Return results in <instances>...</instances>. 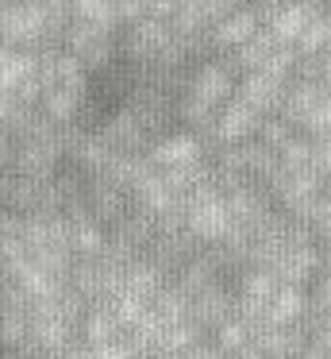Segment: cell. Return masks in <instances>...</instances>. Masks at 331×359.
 Returning <instances> with one entry per match:
<instances>
[{
    "instance_id": "5",
    "label": "cell",
    "mask_w": 331,
    "mask_h": 359,
    "mask_svg": "<svg viewBox=\"0 0 331 359\" xmlns=\"http://www.w3.org/2000/svg\"><path fill=\"white\" fill-rule=\"evenodd\" d=\"M258 132H262V116L254 109H246L239 97H231V101L220 109V116H216L212 132H208V151H216V147H243V143L258 140Z\"/></svg>"
},
{
    "instance_id": "11",
    "label": "cell",
    "mask_w": 331,
    "mask_h": 359,
    "mask_svg": "<svg viewBox=\"0 0 331 359\" xmlns=\"http://www.w3.org/2000/svg\"><path fill=\"white\" fill-rule=\"evenodd\" d=\"M316 12H320V4H274V16H269L266 32L274 35L277 43H285V47L297 50L300 35L308 32V24L316 20Z\"/></svg>"
},
{
    "instance_id": "15",
    "label": "cell",
    "mask_w": 331,
    "mask_h": 359,
    "mask_svg": "<svg viewBox=\"0 0 331 359\" xmlns=\"http://www.w3.org/2000/svg\"><path fill=\"white\" fill-rule=\"evenodd\" d=\"M69 251L73 259H100L108 251V228H100L92 217L69 220Z\"/></svg>"
},
{
    "instance_id": "24",
    "label": "cell",
    "mask_w": 331,
    "mask_h": 359,
    "mask_svg": "<svg viewBox=\"0 0 331 359\" xmlns=\"http://www.w3.org/2000/svg\"><path fill=\"white\" fill-rule=\"evenodd\" d=\"M320 251H323V271H331V240L320 243Z\"/></svg>"
},
{
    "instance_id": "17",
    "label": "cell",
    "mask_w": 331,
    "mask_h": 359,
    "mask_svg": "<svg viewBox=\"0 0 331 359\" xmlns=\"http://www.w3.org/2000/svg\"><path fill=\"white\" fill-rule=\"evenodd\" d=\"M308 313H304V320H312V317H331V271H320L312 282H308Z\"/></svg>"
},
{
    "instance_id": "3",
    "label": "cell",
    "mask_w": 331,
    "mask_h": 359,
    "mask_svg": "<svg viewBox=\"0 0 331 359\" xmlns=\"http://www.w3.org/2000/svg\"><path fill=\"white\" fill-rule=\"evenodd\" d=\"M235 89H239V74H235V66H231V58H200V62L185 74L181 97H192V101H200V104L220 112L223 104L235 97Z\"/></svg>"
},
{
    "instance_id": "4",
    "label": "cell",
    "mask_w": 331,
    "mask_h": 359,
    "mask_svg": "<svg viewBox=\"0 0 331 359\" xmlns=\"http://www.w3.org/2000/svg\"><path fill=\"white\" fill-rule=\"evenodd\" d=\"M62 50L77 58L85 66V74H97V70H108L120 55V32L112 27H97V24H69V32L62 35Z\"/></svg>"
},
{
    "instance_id": "16",
    "label": "cell",
    "mask_w": 331,
    "mask_h": 359,
    "mask_svg": "<svg viewBox=\"0 0 331 359\" xmlns=\"http://www.w3.org/2000/svg\"><path fill=\"white\" fill-rule=\"evenodd\" d=\"M212 344L223 351V359H231V355H239L243 348H251L254 344V332H251V325H246L243 317H231L227 325H220L212 332Z\"/></svg>"
},
{
    "instance_id": "18",
    "label": "cell",
    "mask_w": 331,
    "mask_h": 359,
    "mask_svg": "<svg viewBox=\"0 0 331 359\" xmlns=\"http://www.w3.org/2000/svg\"><path fill=\"white\" fill-rule=\"evenodd\" d=\"M293 135H300V132H293V128L285 124L281 116H269V120H262V132H258V143H262V147H269V151H274V155H277V151H281L285 143L293 140Z\"/></svg>"
},
{
    "instance_id": "13",
    "label": "cell",
    "mask_w": 331,
    "mask_h": 359,
    "mask_svg": "<svg viewBox=\"0 0 331 359\" xmlns=\"http://www.w3.org/2000/svg\"><path fill=\"white\" fill-rule=\"evenodd\" d=\"M254 348L262 351V359H300L308 348V332H304V325L266 328V332L254 336Z\"/></svg>"
},
{
    "instance_id": "25",
    "label": "cell",
    "mask_w": 331,
    "mask_h": 359,
    "mask_svg": "<svg viewBox=\"0 0 331 359\" xmlns=\"http://www.w3.org/2000/svg\"><path fill=\"white\" fill-rule=\"evenodd\" d=\"M154 359H181V355H154Z\"/></svg>"
},
{
    "instance_id": "23",
    "label": "cell",
    "mask_w": 331,
    "mask_h": 359,
    "mask_svg": "<svg viewBox=\"0 0 331 359\" xmlns=\"http://www.w3.org/2000/svg\"><path fill=\"white\" fill-rule=\"evenodd\" d=\"M231 359H262V351H258V348H254V344H251V348H243V351H239V355H231Z\"/></svg>"
},
{
    "instance_id": "14",
    "label": "cell",
    "mask_w": 331,
    "mask_h": 359,
    "mask_svg": "<svg viewBox=\"0 0 331 359\" xmlns=\"http://www.w3.org/2000/svg\"><path fill=\"white\" fill-rule=\"evenodd\" d=\"M77 332H81V344L92 348V351L123 340V328H120V320H115V313L108 309V305H89V313H85V320H81Z\"/></svg>"
},
{
    "instance_id": "26",
    "label": "cell",
    "mask_w": 331,
    "mask_h": 359,
    "mask_svg": "<svg viewBox=\"0 0 331 359\" xmlns=\"http://www.w3.org/2000/svg\"><path fill=\"white\" fill-rule=\"evenodd\" d=\"M0 212H4V209H0Z\"/></svg>"
},
{
    "instance_id": "1",
    "label": "cell",
    "mask_w": 331,
    "mask_h": 359,
    "mask_svg": "<svg viewBox=\"0 0 331 359\" xmlns=\"http://www.w3.org/2000/svg\"><path fill=\"white\" fill-rule=\"evenodd\" d=\"M185 232L200 243V248H220L231 236V212L216 182H200L189 197H185Z\"/></svg>"
},
{
    "instance_id": "6",
    "label": "cell",
    "mask_w": 331,
    "mask_h": 359,
    "mask_svg": "<svg viewBox=\"0 0 331 359\" xmlns=\"http://www.w3.org/2000/svg\"><path fill=\"white\" fill-rule=\"evenodd\" d=\"M204 158H208V143L192 132H166L146 151V163L154 170H185V166H200Z\"/></svg>"
},
{
    "instance_id": "20",
    "label": "cell",
    "mask_w": 331,
    "mask_h": 359,
    "mask_svg": "<svg viewBox=\"0 0 331 359\" xmlns=\"http://www.w3.org/2000/svg\"><path fill=\"white\" fill-rule=\"evenodd\" d=\"M92 359H139V355L127 348V340H120V344H108V348H97Z\"/></svg>"
},
{
    "instance_id": "9",
    "label": "cell",
    "mask_w": 331,
    "mask_h": 359,
    "mask_svg": "<svg viewBox=\"0 0 331 359\" xmlns=\"http://www.w3.org/2000/svg\"><path fill=\"white\" fill-rule=\"evenodd\" d=\"M231 317H239V302H235V286H231V282L204 290V294H197L189 302V320L200 325L204 332H216V328L227 325Z\"/></svg>"
},
{
    "instance_id": "12",
    "label": "cell",
    "mask_w": 331,
    "mask_h": 359,
    "mask_svg": "<svg viewBox=\"0 0 331 359\" xmlns=\"http://www.w3.org/2000/svg\"><path fill=\"white\" fill-rule=\"evenodd\" d=\"M166 286H169V274H162V271H158V266H154L146 255L123 266V290H120V294H131V297H139V302L150 305V302H154V297H158Z\"/></svg>"
},
{
    "instance_id": "21",
    "label": "cell",
    "mask_w": 331,
    "mask_h": 359,
    "mask_svg": "<svg viewBox=\"0 0 331 359\" xmlns=\"http://www.w3.org/2000/svg\"><path fill=\"white\" fill-rule=\"evenodd\" d=\"M181 359H223V351L216 348L212 340H204V344H197V348H189Z\"/></svg>"
},
{
    "instance_id": "10",
    "label": "cell",
    "mask_w": 331,
    "mask_h": 359,
    "mask_svg": "<svg viewBox=\"0 0 331 359\" xmlns=\"http://www.w3.org/2000/svg\"><path fill=\"white\" fill-rule=\"evenodd\" d=\"M235 97L246 104V109L258 112L262 120H269V116H277V112H281L285 81H277L274 74H243V78H239Z\"/></svg>"
},
{
    "instance_id": "22",
    "label": "cell",
    "mask_w": 331,
    "mask_h": 359,
    "mask_svg": "<svg viewBox=\"0 0 331 359\" xmlns=\"http://www.w3.org/2000/svg\"><path fill=\"white\" fill-rule=\"evenodd\" d=\"M58 359H92V348H85V344H73V348H66Z\"/></svg>"
},
{
    "instance_id": "19",
    "label": "cell",
    "mask_w": 331,
    "mask_h": 359,
    "mask_svg": "<svg viewBox=\"0 0 331 359\" xmlns=\"http://www.w3.org/2000/svg\"><path fill=\"white\" fill-rule=\"evenodd\" d=\"M312 170H316V178L331 189V132H323L312 140Z\"/></svg>"
},
{
    "instance_id": "8",
    "label": "cell",
    "mask_w": 331,
    "mask_h": 359,
    "mask_svg": "<svg viewBox=\"0 0 331 359\" xmlns=\"http://www.w3.org/2000/svg\"><path fill=\"white\" fill-rule=\"evenodd\" d=\"M258 32H262V24H258L254 4H235V8H231L227 16L212 27V50L220 58H231L235 50H243Z\"/></svg>"
},
{
    "instance_id": "2",
    "label": "cell",
    "mask_w": 331,
    "mask_h": 359,
    "mask_svg": "<svg viewBox=\"0 0 331 359\" xmlns=\"http://www.w3.org/2000/svg\"><path fill=\"white\" fill-rule=\"evenodd\" d=\"M277 116H281L293 132L316 140V135L331 132V93L323 86H316V81L293 78L289 86H285V101H281V112H277Z\"/></svg>"
},
{
    "instance_id": "7",
    "label": "cell",
    "mask_w": 331,
    "mask_h": 359,
    "mask_svg": "<svg viewBox=\"0 0 331 359\" xmlns=\"http://www.w3.org/2000/svg\"><path fill=\"white\" fill-rule=\"evenodd\" d=\"M97 135H100V143H104L112 155H146V151H150V143H154L127 104H123V109H115L112 116L97 128Z\"/></svg>"
}]
</instances>
